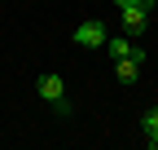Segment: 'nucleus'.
<instances>
[{"mask_svg":"<svg viewBox=\"0 0 158 150\" xmlns=\"http://www.w3.org/2000/svg\"><path fill=\"white\" fill-rule=\"evenodd\" d=\"M75 44L79 49H101L106 44V27L101 22H79L75 27Z\"/></svg>","mask_w":158,"mask_h":150,"instance_id":"1","label":"nucleus"},{"mask_svg":"<svg viewBox=\"0 0 158 150\" xmlns=\"http://www.w3.org/2000/svg\"><path fill=\"white\" fill-rule=\"evenodd\" d=\"M35 88H40V97H44V102H62V97H66L62 75H53V71H44V75H40V80H35Z\"/></svg>","mask_w":158,"mask_h":150,"instance_id":"2","label":"nucleus"},{"mask_svg":"<svg viewBox=\"0 0 158 150\" xmlns=\"http://www.w3.org/2000/svg\"><path fill=\"white\" fill-rule=\"evenodd\" d=\"M141 62H145V53L118 58V62H114V75H118V84H136V80H141Z\"/></svg>","mask_w":158,"mask_h":150,"instance_id":"3","label":"nucleus"},{"mask_svg":"<svg viewBox=\"0 0 158 150\" xmlns=\"http://www.w3.org/2000/svg\"><path fill=\"white\" fill-rule=\"evenodd\" d=\"M145 27H149V9H141V5H123V31L141 35Z\"/></svg>","mask_w":158,"mask_h":150,"instance_id":"4","label":"nucleus"},{"mask_svg":"<svg viewBox=\"0 0 158 150\" xmlns=\"http://www.w3.org/2000/svg\"><path fill=\"white\" fill-rule=\"evenodd\" d=\"M106 53H110V58L118 62V58H132V53H141V49H136L132 44V35H114V40H110V35H106V44H101Z\"/></svg>","mask_w":158,"mask_h":150,"instance_id":"5","label":"nucleus"},{"mask_svg":"<svg viewBox=\"0 0 158 150\" xmlns=\"http://www.w3.org/2000/svg\"><path fill=\"white\" fill-rule=\"evenodd\" d=\"M141 133H145V141L158 150V106H149L145 115H141Z\"/></svg>","mask_w":158,"mask_h":150,"instance_id":"6","label":"nucleus"},{"mask_svg":"<svg viewBox=\"0 0 158 150\" xmlns=\"http://www.w3.org/2000/svg\"><path fill=\"white\" fill-rule=\"evenodd\" d=\"M136 5H141V9H149V13H154V5H158V0H136Z\"/></svg>","mask_w":158,"mask_h":150,"instance_id":"7","label":"nucleus"},{"mask_svg":"<svg viewBox=\"0 0 158 150\" xmlns=\"http://www.w3.org/2000/svg\"><path fill=\"white\" fill-rule=\"evenodd\" d=\"M114 5H118V9H123V5H136V0H114Z\"/></svg>","mask_w":158,"mask_h":150,"instance_id":"8","label":"nucleus"}]
</instances>
